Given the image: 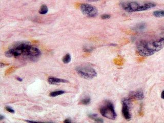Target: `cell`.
<instances>
[{"instance_id": "1", "label": "cell", "mask_w": 164, "mask_h": 123, "mask_svg": "<svg viewBox=\"0 0 164 123\" xmlns=\"http://www.w3.org/2000/svg\"><path fill=\"white\" fill-rule=\"evenodd\" d=\"M164 47V38L153 41H140L137 44V51L142 57H149L159 51Z\"/></svg>"}, {"instance_id": "2", "label": "cell", "mask_w": 164, "mask_h": 123, "mask_svg": "<svg viewBox=\"0 0 164 123\" xmlns=\"http://www.w3.org/2000/svg\"><path fill=\"white\" fill-rule=\"evenodd\" d=\"M155 6L156 4L152 3H144L140 4L137 2H126L121 4L123 9L128 12L146 10Z\"/></svg>"}, {"instance_id": "3", "label": "cell", "mask_w": 164, "mask_h": 123, "mask_svg": "<svg viewBox=\"0 0 164 123\" xmlns=\"http://www.w3.org/2000/svg\"><path fill=\"white\" fill-rule=\"evenodd\" d=\"M100 113L104 117L110 119L114 120L117 117L114 106L110 101H106L100 108Z\"/></svg>"}, {"instance_id": "4", "label": "cell", "mask_w": 164, "mask_h": 123, "mask_svg": "<svg viewBox=\"0 0 164 123\" xmlns=\"http://www.w3.org/2000/svg\"><path fill=\"white\" fill-rule=\"evenodd\" d=\"M76 71L80 77L85 79H91L97 76L95 69L88 65L79 66Z\"/></svg>"}, {"instance_id": "5", "label": "cell", "mask_w": 164, "mask_h": 123, "mask_svg": "<svg viewBox=\"0 0 164 123\" xmlns=\"http://www.w3.org/2000/svg\"><path fill=\"white\" fill-rule=\"evenodd\" d=\"M80 9L82 12L88 17H94L98 15V10L91 5L83 4L81 5Z\"/></svg>"}, {"instance_id": "6", "label": "cell", "mask_w": 164, "mask_h": 123, "mask_svg": "<svg viewBox=\"0 0 164 123\" xmlns=\"http://www.w3.org/2000/svg\"><path fill=\"white\" fill-rule=\"evenodd\" d=\"M129 100L126 99H124L122 102V113L124 118L127 120L130 119L131 118V115L129 112Z\"/></svg>"}, {"instance_id": "7", "label": "cell", "mask_w": 164, "mask_h": 123, "mask_svg": "<svg viewBox=\"0 0 164 123\" xmlns=\"http://www.w3.org/2000/svg\"><path fill=\"white\" fill-rule=\"evenodd\" d=\"M48 82L49 83V84L55 85L60 83H68V81L65 80L59 79V78L55 77H49L48 79Z\"/></svg>"}, {"instance_id": "8", "label": "cell", "mask_w": 164, "mask_h": 123, "mask_svg": "<svg viewBox=\"0 0 164 123\" xmlns=\"http://www.w3.org/2000/svg\"><path fill=\"white\" fill-rule=\"evenodd\" d=\"M130 96L131 98H135L137 100H142L144 97V93L142 91L137 90V91H132L131 92Z\"/></svg>"}, {"instance_id": "9", "label": "cell", "mask_w": 164, "mask_h": 123, "mask_svg": "<svg viewBox=\"0 0 164 123\" xmlns=\"http://www.w3.org/2000/svg\"><path fill=\"white\" fill-rule=\"evenodd\" d=\"M89 117L91 119L94 120L95 122L98 123H103L104 121L103 119H102L98 117V114H90L89 115Z\"/></svg>"}, {"instance_id": "10", "label": "cell", "mask_w": 164, "mask_h": 123, "mask_svg": "<svg viewBox=\"0 0 164 123\" xmlns=\"http://www.w3.org/2000/svg\"><path fill=\"white\" fill-rule=\"evenodd\" d=\"M65 93V92L63 90H59V91H53L52 92H51L49 95L51 97H54L59 96H61V95Z\"/></svg>"}, {"instance_id": "11", "label": "cell", "mask_w": 164, "mask_h": 123, "mask_svg": "<svg viewBox=\"0 0 164 123\" xmlns=\"http://www.w3.org/2000/svg\"><path fill=\"white\" fill-rule=\"evenodd\" d=\"M48 12V8L46 5H42L39 10V14H41V15L46 14Z\"/></svg>"}, {"instance_id": "12", "label": "cell", "mask_w": 164, "mask_h": 123, "mask_svg": "<svg viewBox=\"0 0 164 123\" xmlns=\"http://www.w3.org/2000/svg\"><path fill=\"white\" fill-rule=\"evenodd\" d=\"M146 25L144 23H141L137 25V26L134 27V30L137 31H142L145 29Z\"/></svg>"}, {"instance_id": "13", "label": "cell", "mask_w": 164, "mask_h": 123, "mask_svg": "<svg viewBox=\"0 0 164 123\" xmlns=\"http://www.w3.org/2000/svg\"><path fill=\"white\" fill-rule=\"evenodd\" d=\"M153 14L155 17H157V18L164 17V10L155 11V12H153Z\"/></svg>"}, {"instance_id": "14", "label": "cell", "mask_w": 164, "mask_h": 123, "mask_svg": "<svg viewBox=\"0 0 164 123\" xmlns=\"http://www.w3.org/2000/svg\"><path fill=\"white\" fill-rule=\"evenodd\" d=\"M90 101H91V99L90 97L87 96L84 97L81 100V103L82 104L84 105H87L90 104Z\"/></svg>"}, {"instance_id": "15", "label": "cell", "mask_w": 164, "mask_h": 123, "mask_svg": "<svg viewBox=\"0 0 164 123\" xmlns=\"http://www.w3.org/2000/svg\"><path fill=\"white\" fill-rule=\"evenodd\" d=\"M71 61V56L69 54H67L63 58V62L65 64L69 63Z\"/></svg>"}, {"instance_id": "16", "label": "cell", "mask_w": 164, "mask_h": 123, "mask_svg": "<svg viewBox=\"0 0 164 123\" xmlns=\"http://www.w3.org/2000/svg\"><path fill=\"white\" fill-rule=\"evenodd\" d=\"M110 17H111L110 15H108V14H104V15H103L101 16V18L103 19H109V18H110Z\"/></svg>"}, {"instance_id": "17", "label": "cell", "mask_w": 164, "mask_h": 123, "mask_svg": "<svg viewBox=\"0 0 164 123\" xmlns=\"http://www.w3.org/2000/svg\"><path fill=\"white\" fill-rule=\"evenodd\" d=\"M5 109L7 111L9 112H10L11 113H15V110H14L13 109H12L10 107H8V106H7V107H5Z\"/></svg>"}, {"instance_id": "18", "label": "cell", "mask_w": 164, "mask_h": 123, "mask_svg": "<svg viewBox=\"0 0 164 123\" xmlns=\"http://www.w3.org/2000/svg\"><path fill=\"white\" fill-rule=\"evenodd\" d=\"M84 50L86 52H90L92 50V48H91V47H85L84 48Z\"/></svg>"}, {"instance_id": "19", "label": "cell", "mask_w": 164, "mask_h": 123, "mask_svg": "<svg viewBox=\"0 0 164 123\" xmlns=\"http://www.w3.org/2000/svg\"><path fill=\"white\" fill-rule=\"evenodd\" d=\"M161 98L164 99V90L162 92V94H161Z\"/></svg>"}, {"instance_id": "20", "label": "cell", "mask_w": 164, "mask_h": 123, "mask_svg": "<svg viewBox=\"0 0 164 123\" xmlns=\"http://www.w3.org/2000/svg\"><path fill=\"white\" fill-rule=\"evenodd\" d=\"M64 123H71V121L69 119H66L64 121Z\"/></svg>"}, {"instance_id": "21", "label": "cell", "mask_w": 164, "mask_h": 123, "mask_svg": "<svg viewBox=\"0 0 164 123\" xmlns=\"http://www.w3.org/2000/svg\"><path fill=\"white\" fill-rule=\"evenodd\" d=\"M87 1L89 2H97V1H100V0H87Z\"/></svg>"}, {"instance_id": "22", "label": "cell", "mask_w": 164, "mask_h": 123, "mask_svg": "<svg viewBox=\"0 0 164 123\" xmlns=\"http://www.w3.org/2000/svg\"><path fill=\"white\" fill-rule=\"evenodd\" d=\"M16 79H17V80H18V81H20V82H22V81H23V79H22V78H21V77H16Z\"/></svg>"}, {"instance_id": "23", "label": "cell", "mask_w": 164, "mask_h": 123, "mask_svg": "<svg viewBox=\"0 0 164 123\" xmlns=\"http://www.w3.org/2000/svg\"><path fill=\"white\" fill-rule=\"evenodd\" d=\"M4 119V116H3V115H1V116H0V119H1V120L3 119Z\"/></svg>"}]
</instances>
